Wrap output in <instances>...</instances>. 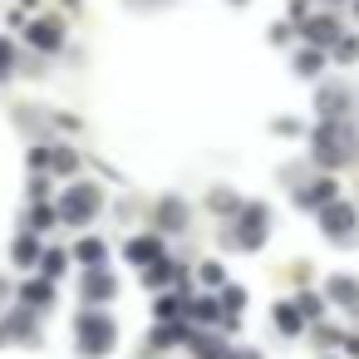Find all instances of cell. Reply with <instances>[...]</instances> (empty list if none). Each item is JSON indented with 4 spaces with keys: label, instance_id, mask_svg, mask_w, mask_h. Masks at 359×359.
I'll return each instance as SVG.
<instances>
[{
    "label": "cell",
    "instance_id": "5b68a950",
    "mask_svg": "<svg viewBox=\"0 0 359 359\" xmlns=\"http://www.w3.org/2000/svg\"><path fill=\"white\" fill-rule=\"evenodd\" d=\"M320 226H325V236H349V231H354V207H344V202H325Z\"/></svg>",
    "mask_w": 359,
    "mask_h": 359
},
{
    "label": "cell",
    "instance_id": "30bf717a",
    "mask_svg": "<svg viewBox=\"0 0 359 359\" xmlns=\"http://www.w3.org/2000/svg\"><path fill=\"white\" fill-rule=\"evenodd\" d=\"M30 40L40 50H60V25L55 20H40V25H30Z\"/></svg>",
    "mask_w": 359,
    "mask_h": 359
},
{
    "label": "cell",
    "instance_id": "5bb4252c",
    "mask_svg": "<svg viewBox=\"0 0 359 359\" xmlns=\"http://www.w3.org/2000/svg\"><path fill=\"white\" fill-rule=\"evenodd\" d=\"M276 325H280V334H300V310L280 300V305H276Z\"/></svg>",
    "mask_w": 359,
    "mask_h": 359
},
{
    "label": "cell",
    "instance_id": "484cf974",
    "mask_svg": "<svg viewBox=\"0 0 359 359\" xmlns=\"http://www.w3.org/2000/svg\"><path fill=\"white\" fill-rule=\"evenodd\" d=\"M6 69H11V45L0 40V74H6Z\"/></svg>",
    "mask_w": 359,
    "mask_h": 359
},
{
    "label": "cell",
    "instance_id": "ffe728a7",
    "mask_svg": "<svg viewBox=\"0 0 359 359\" xmlns=\"http://www.w3.org/2000/svg\"><path fill=\"white\" fill-rule=\"evenodd\" d=\"M177 339H187V325H163L153 334V344H177Z\"/></svg>",
    "mask_w": 359,
    "mask_h": 359
},
{
    "label": "cell",
    "instance_id": "8fae6325",
    "mask_svg": "<svg viewBox=\"0 0 359 359\" xmlns=\"http://www.w3.org/2000/svg\"><path fill=\"white\" fill-rule=\"evenodd\" d=\"M344 104H349V99H344V89H339V84H334V89H320V114H325V118H339V114H344Z\"/></svg>",
    "mask_w": 359,
    "mask_h": 359
},
{
    "label": "cell",
    "instance_id": "6da1fadb",
    "mask_svg": "<svg viewBox=\"0 0 359 359\" xmlns=\"http://www.w3.org/2000/svg\"><path fill=\"white\" fill-rule=\"evenodd\" d=\"M344 158H349V143H344V128H339V123L330 118V123H325V128L315 133V163H320V168H339Z\"/></svg>",
    "mask_w": 359,
    "mask_h": 359
},
{
    "label": "cell",
    "instance_id": "603a6c76",
    "mask_svg": "<svg viewBox=\"0 0 359 359\" xmlns=\"http://www.w3.org/2000/svg\"><path fill=\"white\" fill-rule=\"evenodd\" d=\"M158 315H163V320H172V315H182V300H158Z\"/></svg>",
    "mask_w": 359,
    "mask_h": 359
},
{
    "label": "cell",
    "instance_id": "44dd1931",
    "mask_svg": "<svg viewBox=\"0 0 359 359\" xmlns=\"http://www.w3.org/2000/svg\"><path fill=\"white\" fill-rule=\"evenodd\" d=\"M202 280H207V285H222V280H226V271H222L217 261H207V266H202Z\"/></svg>",
    "mask_w": 359,
    "mask_h": 359
},
{
    "label": "cell",
    "instance_id": "9a60e30c",
    "mask_svg": "<svg viewBox=\"0 0 359 359\" xmlns=\"http://www.w3.org/2000/svg\"><path fill=\"white\" fill-rule=\"evenodd\" d=\"M84 295H89V300H109V295H114V280H109V276H89V280H84Z\"/></svg>",
    "mask_w": 359,
    "mask_h": 359
},
{
    "label": "cell",
    "instance_id": "8992f818",
    "mask_svg": "<svg viewBox=\"0 0 359 359\" xmlns=\"http://www.w3.org/2000/svg\"><path fill=\"white\" fill-rule=\"evenodd\" d=\"M123 256H128L133 266H153V261L163 256V241H158V236H133V241L123 246Z\"/></svg>",
    "mask_w": 359,
    "mask_h": 359
},
{
    "label": "cell",
    "instance_id": "ac0fdd59",
    "mask_svg": "<svg viewBox=\"0 0 359 359\" xmlns=\"http://www.w3.org/2000/svg\"><path fill=\"white\" fill-rule=\"evenodd\" d=\"M354 55H359V40H354V35H344V40H334V60H339V65H349Z\"/></svg>",
    "mask_w": 359,
    "mask_h": 359
},
{
    "label": "cell",
    "instance_id": "4fadbf2b",
    "mask_svg": "<svg viewBox=\"0 0 359 359\" xmlns=\"http://www.w3.org/2000/svg\"><path fill=\"white\" fill-rule=\"evenodd\" d=\"M300 202H305V207H325V202H334V182L325 177V182H315V187H305Z\"/></svg>",
    "mask_w": 359,
    "mask_h": 359
},
{
    "label": "cell",
    "instance_id": "277c9868",
    "mask_svg": "<svg viewBox=\"0 0 359 359\" xmlns=\"http://www.w3.org/2000/svg\"><path fill=\"white\" fill-rule=\"evenodd\" d=\"M99 212V192L94 187H69V197H65V217L69 222H89Z\"/></svg>",
    "mask_w": 359,
    "mask_h": 359
},
{
    "label": "cell",
    "instance_id": "7a4b0ae2",
    "mask_svg": "<svg viewBox=\"0 0 359 359\" xmlns=\"http://www.w3.org/2000/svg\"><path fill=\"white\" fill-rule=\"evenodd\" d=\"M79 344L89 354H109L114 349V320L109 315H84L79 320Z\"/></svg>",
    "mask_w": 359,
    "mask_h": 359
},
{
    "label": "cell",
    "instance_id": "e0dca14e",
    "mask_svg": "<svg viewBox=\"0 0 359 359\" xmlns=\"http://www.w3.org/2000/svg\"><path fill=\"white\" fill-rule=\"evenodd\" d=\"M207 202H212V207H217V212H222V217H231V212H236V207H241V202H236V197H231V192H226V187H217V192H212V197H207Z\"/></svg>",
    "mask_w": 359,
    "mask_h": 359
},
{
    "label": "cell",
    "instance_id": "4316f807",
    "mask_svg": "<svg viewBox=\"0 0 359 359\" xmlns=\"http://www.w3.org/2000/svg\"><path fill=\"white\" fill-rule=\"evenodd\" d=\"M226 359H261L256 349H236V354H226Z\"/></svg>",
    "mask_w": 359,
    "mask_h": 359
},
{
    "label": "cell",
    "instance_id": "3957f363",
    "mask_svg": "<svg viewBox=\"0 0 359 359\" xmlns=\"http://www.w3.org/2000/svg\"><path fill=\"white\" fill-rule=\"evenodd\" d=\"M266 226H271V217H266V207H261V202H251V207H241V226H236V246H246V251H256V246L266 241Z\"/></svg>",
    "mask_w": 359,
    "mask_h": 359
},
{
    "label": "cell",
    "instance_id": "9c48e42d",
    "mask_svg": "<svg viewBox=\"0 0 359 359\" xmlns=\"http://www.w3.org/2000/svg\"><path fill=\"white\" fill-rule=\"evenodd\" d=\"M158 222H163V226H172V231H182V226H187V207H182L177 197H168V202L158 207Z\"/></svg>",
    "mask_w": 359,
    "mask_h": 359
},
{
    "label": "cell",
    "instance_id": "7402d4cb",
    "mask_svg": "<svg viewBox=\"0 0 359 359\" xmlns=\"http://www.w3.org/2000/svg\"><path fill=\"white\" fill-rule=\"evenodd\" d=\"M192 315H197V320H217V300H197Z\"/></svg>",
    "mask_w": 359,
    "mask_h": 359
},
{
    "label": "cell",
    "instance_id": "d4e9b609",
    "mask_svg": "<svg viewBox=\"0 0 359 359\" xmlns=\"http://www.w3.org/2000/svg\"><path fill=\"white\" fill-rule=\"evenodd\" d=\"M276 133H285V138H295V133H300V123H295V118H280V123H276Z\"/></svg>",
    "mask_w": 359,
    "mask_h": 359
},
{
    "label": "cell",
    "instance_id": "d6986e66",
    "mask_svg": "<svg viewBox=\"0 0 359 359\" xmlns=\"http://www.w3.org/2000/svg\"><path fill=\"white\" fill-rule=\"evenodd\" d=\"M79 261H89V266H104V241H79Z\"/></svg>",
    "mask_w": 359,
    "mask_h": 359
},
{
    "label": "cell",
    "instance_id": "7c38bea8",
    "mask_svg": "<svg viewBox=\"0 0 359 359\" xmlns=\"http://www.w3.org/2000/svg\"><path fill=\"white\" fill-rule=\"evenodd\" d=\"M187 339H192L197 359H226V344L222 339H212V334H187Z\"/></svg>",
    "mask_w": 359,
    "mask_h": 359
},
{
    "label": "cell",
    "instance_id": "cb8c5ba5",
    "mask_svg": "<svg viewBox=\"0 0 359 359\" xmlns=\"http://www.w3.org/2000/svg\"><path fill=\"white\" fill-rule=\"evenodd\" d=\"M226 305H231V310L246 305V290H241V285H226Z\"/></svg>",
    "mask_w": 359,
    "mask_h": 359
},
{
    "label": "cell",
    "instance_id": "52a82bcc",
    "mask_svg": "<svg viewBox=\"0 0 359 359\" xmlns=\"http://www.w3.org/2000/svg\"><path fill=\"white\" fill-rule=\"evenodd\" d=\"M305 35H310V45H315V50H325V45H334V40H339V25H334L330 15H315V20H305Z\"/></svg>",
    "mask_w": 359,
    "mask_h": 359
},
{
    "label": "cell",
    "instance_id": "2e32d148",
    "mask_svg": "<svg viewBox=\"0 0 359 359\" xmlns=\"http://www.w3.org/2000/svg\"><path fill=\"white\" fill-rule=\"evenodd\" d=\"M320 65H325V55H320V50H300V60H295V69H300V74H320Z\"/></svg>",
    "mask_w": 359,
    "mask_h": 359
},
{
    "label": "cell",
    "instance_id": "ba28073f",
    "mask_svg": "<svg viewBox=\"0 0 359 359\" xmlns=\"http://www.w3.org/2000/svg\"><path fill=\"white\" fill-rule=\"evenodd\" d=\"M325 290H330V300H339V305H359V280H349V276H334Z\"/></svg>",
    "mask_w": 359,
    "mask_h": 359
}]
</instances>
